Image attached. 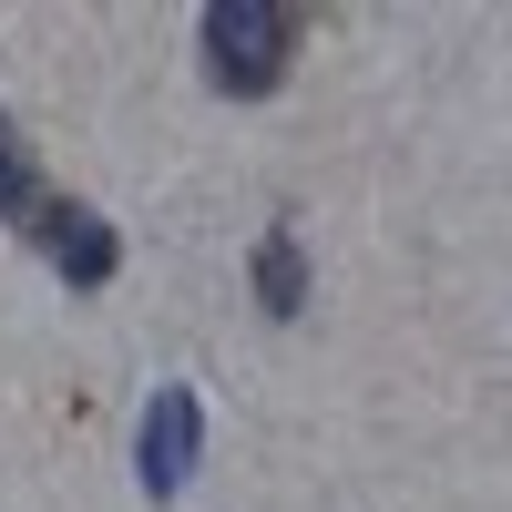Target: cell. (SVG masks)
Instances as JSON below:
<instances>
[{"label":"cell","instance_id":"obj_3","mask_svg":"<svg viewBox=\"0 0 512 512\" xmlns=\"http://www.w3.org/2000/svg\"><path fill=\"white\" fill-rule=\"evenodd\" d=\"M195 441H205L195 390H154V410H144V492H154V502H175V492H185Z\"/></svg>","mask_w":512,"mask_h":512},{"label":"cell","instance_id":"obj_1","mask_svg":"<svg viewBox=\"0 0 512 512\" xmlns=\"http://www.w3.org/2000/svg\"><path fill=\"white\" fill-rule=\"evenodd\" d=\"M287 52H297V21L277 0H216V11H205V72H216V93H236V103L277 93Z\"/></svg>","mask_w":512,"mask_h":512},{"label":"cell","instance_id":"obj_5","mask_svg":"<svg viewBox=\"0 0 512 512\" xmlns=\"http://www.w3.org/2000/svg\"><path fill=\"white\" fill-rule=\"evenodd\" d=\"M41 195H52V185H41V164L21 154V134H11V123H0V226H21Z\"/></svg>","mask_w":512,"mask_h":512},{"label":"cell","instance_id":"obj_4","mask_svg":"<svg viewBox=\"0 0 512 512\" xmlns=\"http://www.w3.org/2000/svg\"><path fill=\"white\" fill-rule=\"evenodd\" d=\"M256 308H267V318H297V308H308V256H297L287 226L256 246Z\"/></svg>","mask_w":512,"mask_h":512},{"label":"cell","instance_id":"obj_2","mask_svg":"<svg viewBox=\"0 0 512 512\" xmlns=\"http://www.w3.org/2000/svg\"><path fill=\"white\" fill-rule=\"evenodd\" d=\"M21 236H31L41 256H52V267H62L72 287H103V277L123 267V236L93 216V205H72V195H41L31 216H21Z\"/></svg>","mask_w":512,"mask_h":512}]
</instances>
